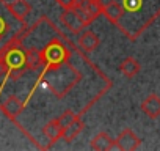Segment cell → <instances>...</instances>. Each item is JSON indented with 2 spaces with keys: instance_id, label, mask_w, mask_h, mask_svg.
I'll return each instance as SVG.
<instances>
[{
  "instance_id": "1",
  "label": "cell",
  "mask_w": 160,
  "mask_h": 151,
  "mask_svg": "<svg viewBox=\"0 0 160 151\" xmlns=\"http://www.w3.org/2000/svg\"><path fill=\"white\" fill-rule=\"evenodd\" d=\"M13 38L25 63L0 79V112L35 146L46 149L42 120L46 124L64 110L85 115L113 82L47 16Z\"/></svg>"
},
{
  "instance_id": "2",
  "label": "cell",
  "mask_w": 160,
  "mask_h": 151,
  "mask_svg": "<svg viewBox=\"0 0 160 151\" xmlns=\"http://www.w3.org/2000/svg\"><path fill=\"white\" fill-rule=\"evenodd\" d=\"M101 13L129 39L137 41L160 18V0H98Z\"/></svg>"
},
{
  "instance_id": "3",
  "label": "cell",
  "mask_w": 160,
  "mask_h": 151,
  "mask_svg": "<svg viewBox=\"0 0 160 151\" xmlns=\"http://www.w3.org/2000/svg\"><path fill=\"white\" fill-rule=\"evenodd\" d=\"M25 21L18 19L8 8V2L0 0V47L5 46L19 30L25 27Z\"/></svg>"
},
{
  "instance_id": "4",
  "label": "cell",
  "mask_w": 160,
  "mask_h": 151,
  "mask_svg": "<svg viewBox=\"0 0 160 151\" xmlns=\"http://www.w3.org/2000/svg\"><path fill=\"white\" fill-rule=\"evenodd\" d=\"M74 10L77 11V14L80 16V19L83 21L87 27L102 14L98 0H78V3L74 7Z\"/></svg>"
},
{
  "instance_id": "5",
  "label": "cell",
  "mask_w": 160,
  "mask_h": 151,
  "mask_svg": "<svg viewBox=\"0 0 160 151\" xmlns=\"http://www.w3.org/2000/svg\"><path fill=\"white\" fill-rule=\"evenodd\" d=\"M140 145H141V138L129 128L122 129L119 132V135L115 138V148H118L121 151H135V149H138Z\"/></svg>"
},
{
  "instance_id": "6",
  "label": "cell",
  "mask_w": 160,
  "mask_h": 151,
  "mask_svg": "<svg viewBox=\"0 0 160 151\" xmlns=\"http://www.w3.org/2000/svg\"><path fill=\"white\" fill-rule=\"evenodd\" d=\"M60 21L63 24V27H66L71 33L74 35H78L83 29H87V25L83 24V21L80 19V16L77 14V11L74 8H69V10H63L61 16H60Z\"/></svg>"
},
{
  "instance_id": "7",
  "label": "cell",
  "mask_w": 160,
  "mask_h": 151,
  "mask_svg": "<svg viewBox=\"0 0 160 151\" xmlns=\"http://www.w3.org/2000/svg\"><path fill=\"white\" fill-rule=\"evenodd\" d=\"M99 43H101L99 36L93 30H90V29H83L82 32L77 35V44H78V47L82 49L83 52H87V54L94 52L99 47Z\"/></svg>"
},
{
  "instance_id": "8",
  "label": "cell",
  "mask_w": 160,
  "mask_h": 151,
  "mask_svg": "<svg viewBox=\"0 0 160 151\" xmlns=\"http://www.w3.org/2000/svg\"><path fill=\"white\" fill-rule=\"evenodd\" d=\"M41 132H42L44 140H47V148L53 146L63 137V128H61V124L58 123L57 118H52L50 121H47L42 126V131Z\"/></svg>"
},
{
  "instance_id": "9",
  "label": "cell",
  "mask_w": 160,
  "mask_h": 151,
  "mask_svg": "<svg viewBox=\"0 0 160 151\" xmlns=\"http://www.w3.org/2000/svg\"><path fill=\"white\" fill-rule=\"evenodd\" d=\"M140 107H141V112H143L148 118H151V120L158 118V117H160V96L155 95V93L146 96V98L143 99V102H141Z\"/></svg>"
},
{
  "instance_id": "10",
  "label": "cell",
  "mask_w": 160,
  "mask_h": 151,
  "mask_svg": "<svg viewBox=\"0 0 160 151\" xmlns=\"http://www.w3.org/2000/svg\"><path fill=\"white\" fill-rule=\"evenodd\" d=\"M90 146L96 151H108L115 148V138H112L107 132H99L91 138Z\"/></svg>"
},
{
  "instance_id": "11",
  "label": "cell",
  "mask_w": 160,
  "mask_h": 151,
  "mask_svg": "<svg viewBox=\"0 0 160 151\" xmlns=\"http://www.w3.org/2000/svg\"><path fill=\"white\" fill-rule=\"evenodd\" d=\"M140 69H141V65H140V61H138L137 58H133V57L124 58V60L121 61V65H119L121 74L124 76V77H127V79H133L135 76L140 72Z\"/></svg>"
},
{
  "instance_id": "12",
  "label": "cell",
  "mask_w": 160,
  "mask_h": 151,
  "mask_svg": "<svg viewBox=\"0 0 160 151\" xmlns=\"http://www.w3.org/2000/svg\"><path fill=\"white\" fill-rule=\"evenodd\" d=\"M8 8L21 21H25L27 16L32 13V5L27 2V0H13V2L8 3Z\"/></svg>"
},
{
  "instance_id": "13",
  "label": "cell",
  "mask_w": 160,
  "mask_h": 151,
  "mask_svg": "<svg viewBox=\"0 0 160 151\" xmlns=\"http://www.w3.org/2000/svg\"><path fill=\"white\" fill-rule=\"evenodd\" d=\"M83 128H85V123L82 121V117L80 118H75L71 124H68L64 129H63V140L66 142V143H71L72 140H75V137L83 131Z\"/></svg>"
},
{
  "instance_id": "14",
  "label": "cell",
  "mask_w": 160,
  "mask_h": 151,
  "mask_svg": "<svg viewBox=\"0 0 160 151\" xmlns=\"http://www.w3.org/2000/svg\"><path fill=\"white\" fill-rule=\"evenodd\" d=\"M75 118H80V117H78L74 110H64L63 113H60V115L57 117V120H58V123L61 124V128H63V129H64L68 124H71Z\"/></svg>"
},
{
  "instance_id": "15",
  "label": "cell",
  "mask_w": 160,
  "mask_h": 151,
  "mask_svg": "<svg viewBox=\"0 0 160 151\" xmlns=\"http://www.w3.org/2000/svg\"><path fill=\"white\" fill-rule=\"evenodd\" d=\"M55 2H57L63 10H69V8H74V7L78 3V0H55Z\"/></svg>"
},
{
  "instance_id": "16",
  "label": "cell",
  "mask_w": 160,
  "mask_h": 151,
  "mask_svg": "<svg viewBox=\"0 0 160 151\" xmlns=\"http://www.w3.org/2000/svg\"><path fill=\"white\" fill-rule=\"evenodd\" d=\"M5 76H7V68H5L2 63H0V79H3Z\"/></svg>"
}]
</instances>
